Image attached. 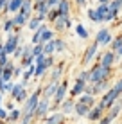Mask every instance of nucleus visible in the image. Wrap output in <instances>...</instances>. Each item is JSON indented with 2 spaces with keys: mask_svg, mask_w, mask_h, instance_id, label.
Listing matches in <instances>:
<instances>
[{
  "mask_svg": "<svg viewBox=\"0 0 122 124\" xmlns=\"http://www.w3.org/2000/svg\"><path fill=\"white\" fill-rule=\"evenodd\" d=\"M23 90H25V85L23 83H14V86H13V90H11L9 95L13 97V101H14V97L18 95V93H22Z\"/></svg>",
  "mask_w": 122,
  "mask_h": 124,
  "instance_id": "c756f323",
  "label": "nucleus"
},
{
  "mask_svg": "<svg viewBox=\"0 0 122 124\" xmlns=\"http://www.w3.org/2000/svg\"><path fill=\"white\" fill-rule=\"evenodd\" d=\"M11 20H13V25H14V27H18V29L23 27V25H27V22H29V20L22 15V13H16V15H13Z\"/></svg>",
  "mask_w": 122,
  "mask_h": 124,
  "instance_id": "412c9836",
  "label": "nucleus"
},
{
  "mask_svg": "<svg viewBox=\"0 0 122 124\" xmlns=\"http://www.w3.org/2000/svg\"><path fill=\"white\" fill-rule=\"evenodd\" d=\"M79 101L85 102V104L90 106V108H95V106H97V102H95V97H93V95H88V93H83V95L79 97Z\"/></svg>",
  "mask_w": 122,
  "mask_h": 124,
  "instance_id": "bb28decb",
  "label": "nucleus"
},
{
  "mask_svg": "<svg viewBox=\"0 0 122 124\" xmlns=\"http://www.w3.org/2000/svg\"><path fill=\"white\" fill-rule=\"evenodd\" d=\"M99 43H97V41H93V43H90V45H88L86 47V50H85V56H83V65H90V63L92 61H93V59L95 58H97V50H99Z\"/></svg>",
  "mask_w": 122,
  "mask_h": 124,
  "instance_id": "0eeeda50",
  "label": "nucleus"
},
{
  "mask_svg": "<svg viewBox=\"0 0 122 124\" xmlns=\"http://www.w3.org/2000/svg\"><path fill=\"white\" fill-rule=\"evenodd\" d=\"M110 88H111V86H110V81H102V83H88L85 93L97 97V95H104Z\"/></svg>",
  "mask_w": 122,
  "mask_h": 124,
  "instance_id": "7ed1b4c3",
  "label": "nucleus"
},
{
  "mask_svg": "<svg viewBox=\"0 0 122 124\" xmlns=\"http://www.w3.org/2000/svg\"><path fill=\"white\" fill-rule=\"evenodd\" d=\"M95 41H97L99 45H111L113 41V36L110 34V31H108V27H100L97 34H95Z\"/></svg>",
  "mask_w": 122,
  "mask_h": 124,
  "instance_id": "6e6552de",
  "label": "nucleus"
},
{
  "mask_svg": "<svg viewBox=\"0 0 122 124\" xmlns=\"http://www.w3.org/2000/svg\"><path fill=\"white\" fill-rule=\"evenodd\" d=\"M41 95H43V86H38L36 90L29 95V99L23 102L22 121H20V124H31L32 122V119L36 117V108H38V102H40Z\"/></svg>",
  "mask_w": 122,
  "mask_h": 124,
  "instance_id": "f257e3e1",
  "label": "nucleus"
},
{
  "mask_svg": "<svg viewBox=\"0 0 122 124\" xmlns=\"http://www.w3.org/2000/svg\"><path fill=\"white\" fill-rule=\"evenodd\" d=\"M65 117L66 115H63L61 112H54L43 121V124H65Z\"/></svg>",
  "mask_w": 122,
  "mask_h": 124,
  "instance_id": "f3484780",
  "label": "nucleus"
},
{
  "mask_svg": "<svg viewBox=\"0 0 122 124\" xmlns=\"http://www.w3.org/2000/svg\"><path fill=\"white\" fill-rule=\"evenodd\" d=\"M20 45H22L20 43V34L18 32H14V34L11 32V34H7V40L4 41V50H6L7 56H13Z\"/></svg>",
  "mask_w": 122,
  "mask_h": 124,
  "instance_id": "423d86ee",
  "label": "nucleus"
},
{
  "mask_svg": "<svg viewBox=\"0 0 122 124\" xmlns=\"http://www.w3.org/2000/svg\"><path fill=\"white\" fill-rule=\"evenodd\" d=\"M70 9H72V2H70V0H61V4L57 6L59 15L65 16V18H70Z\"/></svg>",
  "mask_w": 122,
  "mask_h": 124,
  "instance_id": "aec40b11",
  "label": "nucleus"
},
{
  "mask_svg": "<svg viewBox=\"0 0 122 124\" xmlns=\"http://www.w3.org/2000/svg\"><path fill=\"white\" fill-rule=\"evenodd\" d=\"M63 68H65V61H59L52 68V72H50V81H52V83H59V79L63 76Z\"/></svg>",
  "mask_w": 122,
  "mask_h": 124,
  "instance_id": "2eb2a0df",
  "label": "nucleus"
},
{
  "mask_svg": "<svg viewBox=\"0 0 122 124\" xmlns=\"http://www.w3.org/2000/svg\"><path fill=\"white\" fill-rule=\"evenodd\" d=\"M115 61H117V54L111 52V50H108V52L100 54V61H97V63H100V65L106 67V68H113Z\"/></svg>",
  "mask_w": 122,
  "mask_h": 124,
  "instance_id": "9b49d317",
  "label": "nucleus"
},
{
  "mask_svg": "<svg viewBox=\"0 0 122 124\" xmlns=\"http://www.w3.org/2000/svg\"><path fill=\"white\" fill-rule=\"evenodd\" d=\"M49 0H34V7H38V6H41V4H47Z\"/></svg>",
  "mask_w": 122,
  "mask_h": 124,
  "instance_id": "49530a36",
  "label": "nucleus"
},
{
  "mask_svg": "<svg viewBox=\"0 0 122 124\" xmlns=\"http://www.w3.org/2000/svg\"><path fill=\"white\" fill-rule=\"evenodd\" d=\"M117 16H119V11H111V9H110V13L104 16V22L110 23V22H113V20H117Z\"/></svg>",
  "mask_w": 122,
  "mask_h": 124,
  "instance_id": "c9c22d12",
  "label": "nucleus"
},
{
  "mask_svg": "<svg viewBox=\"0 0 122 124\" xmlns=\"http://www.w3.org/2000/svg\"><path fill=\"white\" fill-rule=\"evenodd\" d=\"M18 121H22V110L14 108L13 112H9V117H7V124H14V122H18Z\"/></svg>",
  "mask_w": 122,
  "mask_h": 124,
  "instance_id": "b1692460",
  "label": "nucleus"
},
{
  "mask_svg": "<svg viewBox=\"0 0 122 124\" xmlns=\"http://www.w3.org/2000/svg\"><path fill=\"white\" fill-rule=\"evenodd\" d=\"M104 115H106V108H104L100 102H97V106L92 108V112H90V115H88L86 119H88V121H92V122H99Z\"/></svg>",
  "mask_w": 122,
  "mask_h": 124,
  "instance_id": "9d476101",
  "label": "nucleus"
},
{
  "mask_svg": "<svg viewBox=\"0 0 122 124\" xmlns=\"http://www.w3.org/2000/svg\"><path fill=\"white\" fill-rule=\"evenodd\" d=\"M120 97H122V95H120L119 92H117V88H115V86H111L110 90H108L102 97H100V101H99V102L104 106V108H106V112H108L110 108H113V104H115V102L119 101Z\"/></svg>",
  "mask_w": 122,
  "mask_h": 124,
  "instance_id": "20e7f679",
  "label": "nucleus"
},
{
  "mask_svg": "<svg viewBox=\"0 0 122 124\" xmlns=\"http://www.w3.org/2000/svg\"><path fill=\"white\" fill-rule=\"evenodd\" d=\"M113 68H106L100 63H95L93 67L90 68V83H102V81H110Z\"/></svg>",
  "mask_w": 122,
  "mask_h": 124,
  "instance_id": "f03ea898",
  "label": "nucleus"
},
{
  "mask_svg": "<svg viewBox=\"0 0 122 124\" xmlns=\"http://www.w3.org/2000/svg\"><path fill=\"white\" fill-rule=\"evenodd\" d=\"M54 45H56V52H65L66 50V43L61 38H56V40H54Z\"/></svg>",
  "mask_w": 122,
  "mask_h": 124,
  "instance_id": "2f4dec72",
  "label": "nucleus"
},
{
  "mask_svg": "<svg viewBox=\"0 0 122 124\" xmlns=\"http://www.w3.org/2000/svg\"><path fill=\"white\" fill-rule=\"evenodd\" d=\"M41 25H43V22H41V20H40V18H38V16L34 15V16H32V18L27 22V29H29V31H34V32H36L38 29L41 27Z\"/></svg>",
  "mask_w": 122,
  "mask_h": 124,
  "instance_id": "5701e85b",
  "label": "nucleus"
},
{
  "mask_svg": "<svg viewBox=\"0 0 122 124\" xmlns=\"http://www.w3.org/2000/svg\"><path fill=\"white\" fill-rule=\"evenodd\" d=\"M7 2H9V0H0V13H6V9H7Z\"/></svg>",
  "mask_w": 122,
  "mask_h": 124,
  "instance_id": "79ce46f5",
  "label": "nucleus"
},
{
  "mask_svg": "<svg viewBox=\"0 0 122 124\" xmlns=\"http://www.w3.org/2000/svg\"><path fill=\"white\" fill-rule=\"evenodd\" d=\"M86 85L85 81H81V79H75V85H74V88L70 90V97H81L83 93H85L86 90Z\"/></svg>",
  "mask_w": 122,
  "mask_h": 124,
  "instance_id": "4468645a",
  "label": "nucleus"
},
{
  "mask_svg": "<svg viewBox=\"0 0 122 124\" xmlns=\"http://www.w3.org/2000/svg\"><path fill=\"white\" fill-rule=\"evenodd\" d=\"M59 85H61V81H59V83H52V81H49V85H45V86H43V97H47V99H54V95L57 93Z\"/></svg>",
  "mask_w": 122,
  "mask_h": 124,
  "instance_id": "f8f14e48",
  "label": "nucleus"
},
{
  "mask_svg": "<svg viewBox=\"0 0 122 124\" xmlns=\"http://www.w3.org/2000/svg\"><path fill=\"white\" fill-rule=\"evenodd\" d=\"M75 34H77L81 40H88V36H90V32L86 31V27H85V25H81V23L75 25Z\"/></svg>",
  "mask_w": 122,
  "mask_h": 124,
  "instance_id": "cd10ccee",
  "label": "nucleus"
},
{
  "mask_svg": "<svg viewBox=\"0 0 122 124\" xmlns=\"http://www.w3.org/2000/svg\"><path fill=\"white\" fill-rule=\"evenodd\" d=\"M122 49V34H119V36H115L113 38V41H111V45H110V50L111 52H119V50Z\"/></svg>",
  "mask_w": 122,
  "mask_h": 124,
  "instance_id": "a878e982",
  "label": "nucleus"
},
{
  "mask_svg": "<svg viewBox=\"0 0 122 124\" xmlns=\"http://www.w3.org/2000/svg\"><path fill=\"white\" fill-rule=\"evenodd\" d=\"M113 86H115V88H117V92H119V93H120V95H122V78H120L119 81H117V83H115V85H113Z\"/></svg>",
  "mask_w": 122,
  "mask_h": 124,
  "instance_id": "37998d69",
  "label": "nucleus"
},
{
  "mask_svg": "<svg viewBox=\"0 0 122 124\" xmlns=\"http://www.w3.org/2000/svg\"><path fill=\"white\" fill-rule=\"evenodd\" d=\"M75 102H77V101H74V97L65 99V102L59 106V112H61L63 115H70L72 112H75Z\"/></svg>",
  "mask_w": 122,
  "mask_h": 124,
  "instance_id": "ddd939ff",
  "label": "nucleus"
},
{
  "mask_svg": "<svg viewBox=\"0 0 122 124\" xmlns=\"http://www.w3.org/2000/svg\"><path fill=\"white\" fill-rule=\"evenodd\" d=\"M111 122H113V119H111L110 115L106 113V115H104V117H102V119H100V121L97 122V124H111Z\"/></svg>",
  "mask_w": 122,
  "mask_h": 124,
  "instance_id": "ea45409f",
  "label": "nucleus"
},
{
  "mask_svg": "<svg viewBox=\"0 0 122 124\" xmlns=\"http://www.w3.org/2000/svg\"><path fill=\"white\" fill-rule=\"evenodd\" d=\"M7 117H9V112H7L6 108H0V121H4V122H7Z\"/></svg>",
  "mask_w": 122,
  "mask_h": 124,
  "instance_id": "58836bf2",
  "label": "nucleus"
},
{
  "mask_svg": "<svg viewBox=\"0 0 122 124\" xmlns=\"http://www.w3.org/2000/svg\"><path fill=\"white\" fill-rule=\"evenodd\" d=\"M4 106V93H0V108Z\"/></svg>",
  "mask_w": 122,
  "mask_h": 124,
  "instance_id": "09e8293b",
  "label": "nucleus"
},
{
  "mask_svg": "<svg viewBox=\"0 0 122 124\" xmlns=\"http://www.w3.org/2000/svg\"><path fill=\"white\" fill-rule=\"evenodd\" d=\"M120 65H122V61H120Z\"/></svg>",
  "mask_w": 122,
  "mask_h": 124,
  "instance_id": "3c124183",
  "label": "nucleus"
},
{
  "mask_svg": "<svg viewBox=\"0 0 122 124\" xmlns=\"http://www.w3.org/2000/svg\"><path fill=\"white\" fill-rule=\"evenodd\" d=\"M52 40H56V31H54V29H47V31H45L43 34H41V41L40 43H49V41H52Z\"/></svg>",
  "mask_w": 122,
  "mask_h": 124,
  "instance_id": "393cba45",
  "label": "nucleus"
},
{
  "mask_svg": "<svg viewBox=\"0 0 122 124\" xmlns=\"http://www.w3.org/2000/svg\"><path fill=\"white\" fill-rule=\"evenodd\" d=\"M74 4H75L77 7H85V6H86V0H74Z\"/></svg>",
  "mask_w": 122,
  "mask_h": 124,
  "instance_id": "c03bdc74",
  "label": "nucleus"
},
{
  "mask_svg": "<svg viewBox=\"0 0 122 124\" xmlns=\"http://www.w3.org/2000/svg\"><path fill=\"white\" fill-rule=\"evenodd\" d=\"M43 54H45V56H54V54H56V45H54V40L43 45Z\"/></svg>",
  "mask_w": 122,
  "mask_h": 124,
  "instance_id": "c85d7f7f",
  "label": "nucleus"
},
{
  "mask_svg": "<svg viewBox=\"0 0 122 124\" xmlns=\"http://www.w3.org/2000/svg\"><path fill=\"white\" fill-rule=\"evenodd\" d=\"M52 25H54V31H56V32H65V31H68V29H72V18L59 16Z\"/></svg>",
  "mask_w": 122,
  "mask_h": 124,
  "instance_id": "1a4fd4ad",
  "label": "nucleus"
},
{
  "mask_svg": "<svg viewBox=\"0 0 122 124\" xmlns=\"http://www.w3.org/2000/svg\"><path fill=\"white\" fill-rule=\"evenodd\" d=\"M97 4H104V6H110L111 0H97Z\"/></svg>",
  "mask_w": 122,
  "mask_h": 124,
  "instance_id": "de8ad7c7",
  "label": "nucleus"
},
{
  "mask_svg": "<svg viewBox=\"0 0 122 124\" xmlns=\"http://www.w3.org/2000/svg\"><path fill=\"white\" fill-rule=\"evenodd\" d=\"M49 7H50V9H54V7H57V6H59V4H61V0H49Z\"/></svg>",
  "mask_w": 122,
  "mask_h": 124,
  "instance_id": "a19ab883",
  "label": "nucleus"
},
{
  "mask_svg": "<svg viewBox=\"0 0 122 124\" xmlns=\"http://www.w3.org/2000/svg\"><path fill=\"white\" fill-rule=\"evenodd\" d=\"M77 79H81V81H85V83H90V70H83L81 74L77 76Z\"/></svg>",
  "mask_w": 122,
  "mask_h": 124,
  "instance_id": "4c0bfd02",
  "label": "nucleus"
},
{
  "mask_svg": "<svg viewBox=\"0 0 122 124\" xmlns=\"http://www.w3.org/2000/svg\"><path fill=\"white\" fill-rule=\"evenodd\" d=\"M14 27V25H13V20L11 18H6L4 20V25H2V31L4 32H7V34H11V29Z\"/></svg>",
  "mask_w": 122,
  "mask_h": 124,
  "instance_id": "72a5a7b5",
  "label": "nucleus"
},
{
  "mask_svg": "<svg viewBox=\"0 0 122 124\" xmlns=\"http://www.w3.org/2000/svg\"><path fill=\"white\" fill-rule=\"evenodd\" d=\"M29 95H31V93H27V88H25L22 93H18V95L14 97V102H25V101L29 99Z\"/></svg>",
  "mask_w": 122,
  "mask_h": 124,
  "instance_id": "f704fd0d",
  "label": "nucleus"
},
{
  "mask_svg": "<svg viewBox=\"0 0 122 124\" xmlns=\"http://www.w3.org/2000/svg\"><path fill=\"white\" fill-rule=\"evenodd\" d=\"M4 108H6L7 112H13V110H14V102H7V104L4 106Z\"/></svg>",
  "mask_w": 122,
  "mask_h": 124,
  "instance_id": "a18cd8bd",
  "label": "nucleus"
},
{
  "mask_svg": "<svg viewBox=\"0 0 122 124\" xmlns=\"http://www.w3.org/2000/svg\"><path fill=\"white\" fill-rule=\"evenodd\" d=\"M90 112H92V108H90V106H86L85 102H81V101L75 102V112L74 113L77 115V117H88Z\"/></svg>",
  "mask_w": 122,
  "mask_h": 124,
  "instance_id": "a211bd4d",
  "label": "nucleus"
},
{
  "mask_svg": "<svg viewBox=\"0 0 122 124\" xmlns=\"http://www.w3.org/2000/svg\"><path fill=\"white\" fill-rule=\"evenodd\" d=\"M117 58H122V49L119 50V52H117Z\"/></svg>",
  "mask_w": 122,
  "mask_h": 124,
  "instance_id": "8fccbe9b",
  "label": "nucleus"
},
{
  "mask_svg": "<svg viewBox=\"0 0 122 124\" xmlns=\"http://www.w3.org/2000/svg\"><path fill=\"white\" fill-rule=\"evenodd\" d=\"M49 70V67H47V63H41V65H36V74H34V78H43L45 76V72Z\"/></svg>",
  "mask_w": 122,
  "mask_h": 124,
  "instance_id": "7c9ffc66",
  "label": "nucleus"
},
{
  "mask_svg": "<svg viewBox=\"0 0 122 124\" xmlns=\"http://www.w3.org/2000/svg\"><path fill=\"white\" fill-rule=\"evenodd\" d=\"M59 16H61V15H59V11H57V7H54V9H50L49 16H47V20H49V22H52V23H54V22H56L57 18H59Z\"/></svg>",
  "mask_w": 122,
  "mask_h": 124,
  "instance_id": "473e14b6",
  "label": "nucleus"
},
{
  "mask_svg": "<svg viewBox=\"0 0 122 124\" xmlns=\"http://www.w3.org/2000/svg\"><path fill=\"white\" fill-rule=\"evenodd\" d=\"M23 2H25V0H9V2H7L6 13H13V15L20 13V9H22V6H23ZM6 13H4V15H6Z\"/></svg>",
  "mask_w": 122,
  "mask_h": 124,
  "instance_id": "6ab92c4d",
  "label": "nucleus"
},
{
  "mask_svg": "<svg viewBox=\"0 0 122 124\" xmlns=\"http://www.w3.org/2000/svg\"><path fill=\"white\" fill-rule=\"evenodd\" d=\"M41 54H43V43L34 45V49H32V56L38 58V56H41Z\"/></svg>",
  "mask_w": 122,
  "mask_h": 124,
  "instance_id": "e433bc0d",
  "label": "nucleus"
},
{
  "mask_svg": "<svg viewBox=\"0 0 122 124\" xmlns=\"http://www.w3.org/2000/svg\"><path fill=\"white\" fill-rule=\"evenodd\" d=\"M32 11H34V0H25L23 6H22V9H20V13H22L27 20H31L32 16H34V15H32Z\"/></svg>",
  "mask_w": 122,
  "mask_h": 124,
  "instance_id": "dca6fc26",
  "label": "nucleus"
},
{
  "mask_svg": "<svg viewBox=\"0 0 122 124\" xmlns=\"http://www.w3.org/2000/svg\"><path fill=\"white\" fill-rule=\"evenodd\" d=\"M49 112H52V99H47V97L41 95L40 102H38V108H36V119H45L49 117Z\"/></svg>",
  "mask_w": 122,
  "mask_h": 124,
  "instance_id": "39448f33",
  "label": "nucleus"
},
{
  "mask_svg": "<svg viewBox=\"0 0 122 124\" xmlns=\"http://www.w3.org/2000/svg\"><path fill=\"white\" fill-rule=\"evenodd\" d=\"M34 74H36V65H32V67H29V68H25V70H23V76H22V83L25 85V86L29 85L31 78H34Z\"/></svg>",
  "mask_w": 122,
  "mask_h": 124,
  "instance_id": "4be33fe9",
  "label": "nucleus"
}]
</instances>
